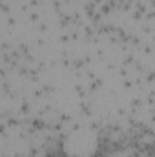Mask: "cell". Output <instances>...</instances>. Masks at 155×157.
<instances>
[{
	"label": "cell",
	"mask_w": 155,
	"mask_h": 157,
	"mask_svg": "<svg viewBox=\"0 0 155 157\" xmlns=\"http://www.w3.org/2000/svg\"><path fill=\"white\" fill-rule=\"evenodd\" d=\"M60 150L66 157H95L100 150V137L91 126H77L62 137Z\"/></svg>",
	"instance_id": "cell-1"
}]
</instances>
